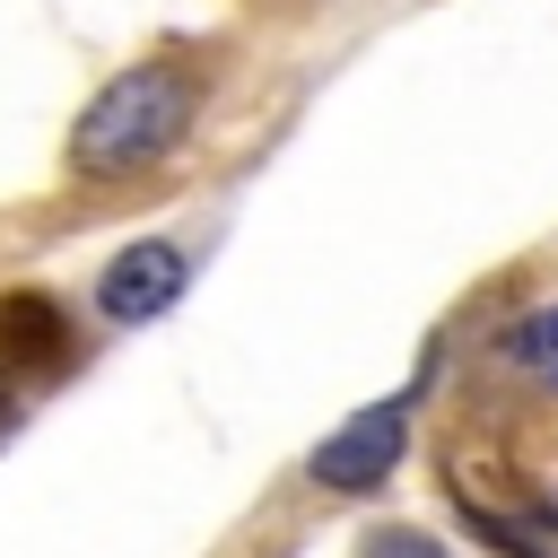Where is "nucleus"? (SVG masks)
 <instances>
[{
    "mask_svg": "<svg viewBox=\"0 0 558 558\" xmlns=\"http://www.w3.org/2000/svg\"><path fill=\"white\" fill-rule=\"evenodd\" d=\"M17 418V384H9V366H0V427Z\"/></svg>",
    "mask_w": 558,
    "mask_h": 558,
    "instance_id": "0eeeda50",
    "label": "nucleus"
},
{
    "mask_svg": "<svg viewBox=\"0 0 558 558\" xmlns=\"http://www.w3.org/2000/svg\"><path fill=\"white\" fill-rule=\"evenodd\" d=\"M366 558H445V549H436L427 532H375V541H366Z\"/></svg>",
    "mask_w": 558,
    "mask_h": 558,
    "instance_id": "423d86ee",
    "label": "nucleus"
},
{
    "mask_svg": "<svg viewBox=\"0 0 558 558\" xmlns=\"http://www.w3.org/2000/svg\"><path fill=\"white\" fill-rule=\"evenodd\" d=\"M401 436H410L401 401H375V410H357L340 436H323V445H314L305 480H314V488H331V497H366V488H384V471L401 462Z\"/></svg>",
    "mask_w": 558,
    "mask_h": 558,
    "instance_id": "f03ea898",
    "label": "nucleus"
},
{
    "mask_svg": "<svg viewBox=\"0 0 558 558\" xmlns=\"http://www.w3.org/2000/svg\"><path fill=\"white\" fill-rule=\"evenodd\" d=\"M70 349V331H61V305L52 296H0V366H52Z\"/></svg>",
    "mask_w": 558,
    "mask_h": 558,
    "instance_id": "20e7f679",
    "label": "nucleus"
},
{
    "mask_svg": "<svg viewBox=\"0 0 558 558\" xmlns=\"http://www.w3.org/2000/svg\"><path fill=\"white\" fill-rule=\"evenodd\" d=\"M183 131H192V70L140 61L122 78H105V96H87V113L70 131V166L78 174H140V166L174 157Z\"/></svg>",
    "mask_w": 558,
    "mask_h": 558,
    "instance_id": "f257e3e1",
    "label": "nucleus"
},
{
    "mask_svg": "<svg viewBox=\"0 0 558 558\" xmlns=\"http://www.w3.org/2000/svg\"><path fill=\"white\" fill-rule=\"evenodd\" d=\"M183 279H192V262L174 253V244H122L113 262H105V279H96V314L105 323H157L174 296H183Z\"/></svg>",
    "mask_w": 558,
    "mask_h": 558,
    "instance_id": "7ed1b4c3",
    "label": "nucleus"
},
{
    "mask_svg": "<svg viewBox=\"0 0 558 558\" xmlns=\"http://www.w3.org/2000/svg\"><path fill=\"white\" fill-rule=\"evenodd\" d=\"M506 357H514L523 375H541V384H558V305H541V314H523V323L506 331Z\"/></svg>",
    "mask_w": 558,
    "mask_h": 558,
    "instance_id": "39448f33",
    "label": "nucleus"
}]
</instances>
